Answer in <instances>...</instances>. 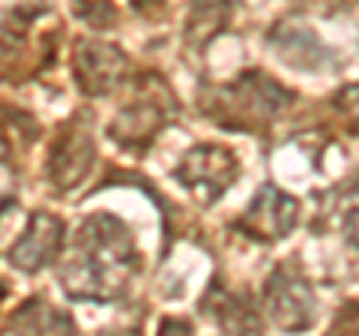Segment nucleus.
Segmentation results:
<instances>
[{
  "label": "nucleus",
  "mask_w": 359,
  "mask_h": 336,
  "mask_svg": "<svg viewBox=\"0 0 359 336\" xmlns=\"http://www.w3.org/2000/svg\"><path fill=\"white\" fill-rule=\"evenodd\" d=\"M135 273L132 231L117 217L84 219L60 264V285L78 300H114L126 295Z\"/></svg>",
  "instance_id": "nucleus-1"
},
{
  "label": "nucleus",
  "mask_w": 359,
  "mask_h": 336,
  "mask_svg": "<svg viewBox=\"0 0 359 336\" xmlns=\"http://www.w3.org/2000/svg\"><path fill=\"white\" fill-rule=\"evenodd\" d=\"M233 177H237V162L228 150L216 148V144H198L183 156L177 168V181L204 205L216 201L222 189L233 183Z\"/></svg>",
  "instance_id": "nucleus-2"
},
{
  "label": "nucleus",
  "mask_w": 359,
  "mask_h": 336,
  "mask_svg": "<svg viewBox=\"0 0 359 336\" xmlns=\"http://www.w3.org/2000/svg\"><path fill=\"white\" fill-rule=\"evenodd\" d=\"M126 54L108 42H81L75 51V78L87 96H105L123 82Z\"/></svg>",
  "instance_id": "nucleus-3"
},
{
  "label": "nucleus",
  "mask_w": 359,
  "mask_h": 336,
  "mask_svg": "<svg viewBox=\"0 0 359 336\" xmlns=\"http://www.w3.org/2000/svg\"><path fill=\"white\" fill-rule=\"evenodd\" d=\"M93 138L84 123H69L63 129V136L54 141L51 156H48V174L57 189H72L81 177L87 174V168L93 165Z\"/></svg>",
  "instance_id": "nucleus-4"
},
{
  "label": "nucleus",
  "mask_w": 359,
  "mask_h": 336,
  "mask_svg": "<svg viewBox=\"0 0 359 336\" xmlns=\"http://www.w3.org/2000/svg\"><path fill=\"white\" fill-rule=\"evenodd\" d=\"M60 240H63V219H57L54 214H33L27 219V228L21 231V238L9 250V261L18 271L33 273L57 255Z\"/></svg>",
  "instance_id": "nucleus-5"
},
{
  "label": "nucleus",
  "mask_w": 359,
  "mask_h": 336,
  "mask_svg": "<svg viewBox=\"0 0 359 336\" xmlns=\"http://www.w3.org/2000/svg\"><path fill=\"white\" fill-rule=\"evenodd\" d=\"M294 217H297L294 201L285 193H278L276 186H264L261 193H257L255 205L249 207V214H245V226H249L255 238L273 240V238H282V234L290 231Z\"/></svg>",
  "instance_id": "nucleus-6"
},
{
  "label": "nucleus",
  "mask_w": 359,
  "mask_h": 336,
  "mask_svg": "<svg viewBox=\"0 0 359 336\" xmlns=\"http://www.w3.org/2000/svg\"><path fill=\"white\" fill-rule=\"evenodd\" d=\"M266 304H269L273 318L282 324V328L297 330V328H306L309 324L311 295H309L306 283H299L294 276H285V273L273 276L269 291H266Z\"/></svg>",
  "instance_id": "nucleus-7"
},
{
  "label": "nucleus",
  "mask_w": 359,
  "mask_h": 336,
  "mask_svg": "<svg viewBox=\"0 0 359 336\" xmlns=\"http://www.w3.org/2000/svg\"><path fill=\"white\" fill-rule=\"evenodd\" d=\"M162 127V111L156 103H135L129 105L123 115L114 120L111 127V136H114L123 148H138V144H147Z\"/></svg>",
  "instance_id": "nucleus-8"
},
{
  "label": "nucleus",
  "mask_w": 359,
  "mask_h": 336,
  "mask_svg": "<svg viewBox=\"0 0 359 336\" xmlns=\"http://www.w3.org/2000/svg\"><path fill=\"white\" fill-rule=\"evenodd\" d=\"M6 156V138H4V132H0V160Z\"/></svg>",
  "instance_id": "nucleus-9"
},
{
  "label": "nucleus",
  "mask_w": 359,
  "mask_h": 336,
  "mask_svg": "<svg viewBox=\"0 0 359 336\" xmlns=\"http://www.w3.org/2000/svg\"><path fill=\"white\" fill-rule=\"evenodd\" d=\"M0 300H4V285H0Z\"/></svg>",
  "instance_id": "nucleus-10"
}]
</instances>
